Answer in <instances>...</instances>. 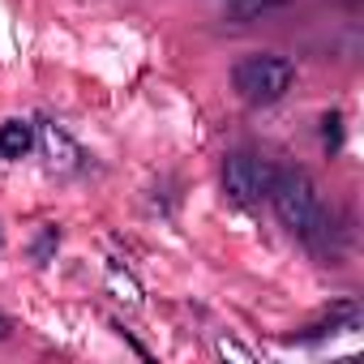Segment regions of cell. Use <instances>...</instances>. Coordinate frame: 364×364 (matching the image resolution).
<instances>
[{
	"label": "cell",
	"mask_w": 364,
	"mask_h": 364,
	"mask_svg": "<svg viewBox=\"0 0 364 364\" xmlns=\"http://www.w3.org/2000/svg\"><path fill=\"white\" fill-rule=\"evenodd\" d=\"M266 198H270L274 215L283 219V228H287L296 240H304V245L317 249V253L330 249V215H326V206H321L317 185H313L304 171H274Z\"/></svg>",
	"instance_id": "1"
},
{
	"label": "cell",
	"mask_w": 364,
	"mask_h": 364,
	"mask_svg": "<svg viewBox=\"0 0 364 364\" xmlns=\"http://www.w3.org/2000/svg\"><path fill=\"white\" fill-rule=\"evenodd\" d=\"M291 82H296V65L287 56H274V52H253V56H240L232 65V86L253 107L279 103L291 90Z\"/></svg>",
	"instance_id": "2"
},
{
	"label": "cell",
	"mask_w": 364,
	"mask_h": 364,
	"mask_svg": "<svg viewBox=\"0 0 364 364\" xmlns=\"http://www.w3.org/2000/svg\"><path fill=\"white\" fill-rule=\"evenodd\" d=\"M270 180H274V167L249 150H236L228 163H223V193L236 202V206H257L266 193H270Z\"/></svg>",
	"instance_id": "3"
},
{
	"label": "cell",
	"mask_w": 364,
	"mask_h": 364,
	"mask_svg": "<svg viewBox=\"0 0 364 364\" xmlns=\"http://www.w3.org/2000/svg\"><path fill=\"white\" fill-rule=\"evenodd\" d=\"M39 133L31 120H5L0 124V159H26L35 150Z\"/></svg>",
	"instance_id": "4"
},
{
	"label": "cell",
	"mask_w": 364,
	"mask_h": 364,
	"mask_svg": "<svg viewBox=\"0 0 364 364\" xmlns=\"http://www.w3.org/2000/svg\"><path fill=\"white\" fill-rule=\"evenodd\" d=\"M39 141H43V150H48V159H52V167H77V159H82V150L56 129V124H43V133H39Z\"/></svg>",
	"instance_id": "5"
},
{
	"label": "cell",
	"mask_w": 364,
	"mask_h": 364,
	"mask_svg": "<svg viewBox=\"0 0 364 364\" xmlns=\"http://www.w3.org/2000/svg\"><path fill=\"white\" fill-rule=\"evenodd\" d=\"M287 5H291V0H228V18L245 26V22H257L266 14H279Z\"/></svg>",
	"instance_id": "6"
},
{
	"label": "cell",
	"mask_w": 364,
	"mask_h": 364,
	"mask_svg": "<svg viewBox=\"0 0 364 364\" xmlns=\"http://www.w3.org/2000/svg\"><path fill=\"white\" fill-rule=\"evenodd\" d=\"M321 124H326V146L338 150V141H343V129H338V124H343V120H338V116H326Z\"/></svg>",
	"instance_id": "7"
},
{
	"label": "cell",
	"mask_w": 364,
	"mask_h": 364,
	"mask_svg": "<svg viewBox=\"0 0 364 364\" xmlns=\"http://www.w3.org/2000/svg\"><path fill=\"white\" fill-rule=\"evenodd\" d=\"M219 351H223V355H236V360H249V351H245V347H236V343H228V338L219 343Z\"/></svg>",
	"instance_id": "8"
},
{
	"label": "cell",
	"mask_w": 364,
	"mask_h": 364,
	"mask_svg": "<svg viewBox=\"0 0 364 364\" xmlns=\"http://www.w3.org/2000/svg\"><path fill=\"white\" fill-rule=\"evenodd\" d=\"M9 330H14V326H9V317H0V338H9Z\"/></svg>",
	"instance_id": "9"
},
{
	"label": "cell",
	"mask_w": 364,
	"mask_h": 364,
	"mask_svg": "<svg viewBox=\"0 0 364 364\" xmlns=\"http://www.w3.org/2000/svg\"><path fill=\"white\" fill-rule=\"evenodd\" d=\"M0 249H5V236H0Z\"/></svg>",
	"instance_id": "10"
}]
</instances>
